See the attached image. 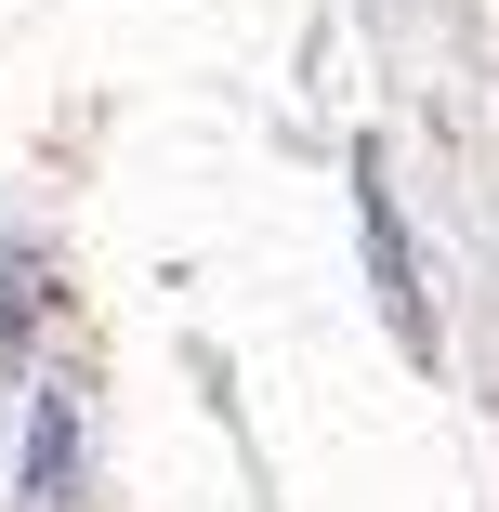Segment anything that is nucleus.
<instances>
[{
  "label": "nucleus",
  "mask_w": 499,
  "mask_h": 512,
  "mask_svg": "<svg viewBox=\"0 0 499 512\" xmlns=\"http://www.w3.org/2000/svg\"><path fill=\"white\" fill-rule=\"evenodd\" d=\"M79 499V394L40 381V421H27V512H66Z\"/></svg>",
  "instance_id": "nucleus-1"
},
{
  "label": "nucleus",
  "mask_w": 499,
  "mask_h": 512,
  "mask_svg": "<svg viewBox=\"0 0 499 512\" xmlns=\"http://www.w3.org/2000/svg\"><path fill=\"white\" fill-rule=\"evenodd\" d=\"M368 263H381V302H394V329H408V342H434L421 289H408V224H394V184H381V158H368Z\"/></svg>",
  "instance_id": "nucleus-2"
},
{
  "label": "nucleus",
  "mask_w": 499,
  "mask_h": 512,
  "mask_svg": "<svg viewBox=\"0 0 499 512\" xmlns=\"http://www.w3.org/2000/svg\"><path fill=\"white\" fill-rule=\"evenodd\" d=\"M27 302H40V289H27V250H14V237H0V342H14V329H27Z\"/></svg>",
  "instance_id": "nucleus-3"
}]
</instances>
